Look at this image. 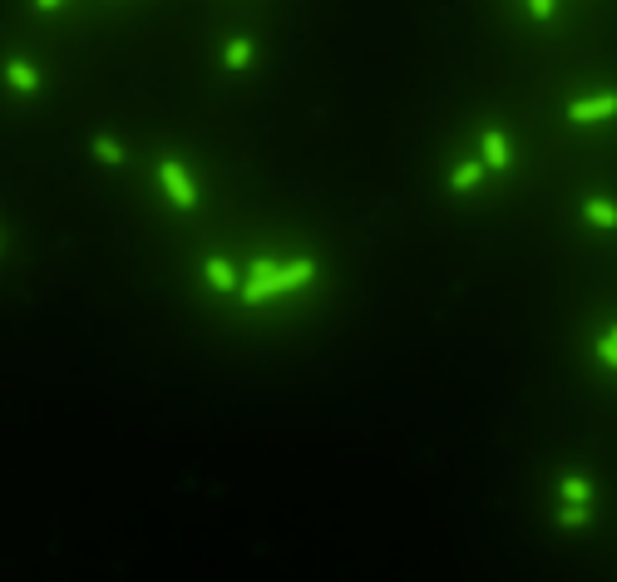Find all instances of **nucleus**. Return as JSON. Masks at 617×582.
Returning <instances> with one entry per match:
<instances>
[{
  "label": "nucleus",
  "mask_w": 617,
  "mask_h": 582,
  "mask_svg": "<svg viewBox=\"0 0 617 582\" xmlns=\"http://www.w3.org/2000/svg\"><path fill=\"white\" fill-rule=\"evenodd\" d=\"M603 341H608V346H612V351H617V326H608V336H603Z\"/></svg>",
  "instance_id": "nucleus-16"
},
{
  "label": "nucleus",
  "mask_w": 617,
  "mask_h": 582,
  "mask_svg": "<svg viewBox=\"0 0 617 582\" xmlns=\"http://www.w3.org/2000/svg\"><path fill=\"white\" fill-rule=\"evenodd\" d=\"M583 217H588L593 227H617V203H608V198H588Z\"/></svg>",
  "instance_id": "nucleus-7"
},
{
  "label": "nucleus",
  "mask_w": 617,
  "mask_h": 582,
  "mask_svg": "<svg viewBox=\"0 0 617 582\" xmlns=\"http://www.w3.org/2000/svg\"><path fill=\"white\" fill-rule=\"evenodd\" d=\"M484 163L494 168V173H499V168H509V143H504V134H499V129L484 134Z\"/></svg>",
  "instance_id": "nucleus-8"
},
{
  "label": "nucleus",
  "mask_w": 617,
  "mask_h": 582,
  "mask_svg": "<svg viewBox=\"0 0 617 582\" xmlns=\"http://www.w3.org/2000/svg\"><path fill=\"white\" fill-rule=\"evenodd\" d=\"M5 79L15 94H40V69L30 60H5Z\"/></svg>",
  "instance_id": "nucleus-4"
},
{
  "label": "nucleus",
  "mask_w": 617,
  "mask_h": 582,
  "mask_svg": "<svg viewBox=\"0 0 617 582\" xmlns=\"http://www.w3.org/2000/svg\"><path fill=\"white\" fill-rule=\"evenodd\" d=\"M583 523H588V509H573V503H563L558 528H583Z\"/></svg>",
  "instance_id": "nucleus-13"
},
{
  "label": "nucleus",
  "mask_w": 617,
  "mask_h": 582,
  "mask_svg": "<svg viewBox=\"0 0 617 582\" xmlns=\"http://www.w3.org/2000/svg\"><path fill=\"white\" fill-rule=\"evenodd\" d=\"M311 277H317V262H311V257H301V262H287V267H277V291L307 287Z\"/></svg>",
  "instance_id": "nucleus-5"
},
{
  "label": "nucleus",
  "mask_w": 617,
  "mask_h": 582,
  "mask_svg": "<svg viewBox=\"0 0 617 582\" xmlns=\"http://www.w3.org/2000/svg\"><path fill=\"white\" fill-rule=\"evenodd\" d=\"M529 15H533V20H548V15H553V5H548V0H533Z\"/></svg>",
  "instance_id": "nucleus-14"
},
{
  "label": "nucleus",
  "mask_w": 617,
  "mask_h": 582,
  "mask_svg": "<svg viewBox=\"0 0 617 582\" xmlns=\"http://www.w3.org/2000/svg\"><path fill=\"white\" fill-rule=\"evenodd\" d=\"M203 277L213 282L217 291H237V272H233V262H227V257H207Z\"/></svg>",
  "instance_id": "nucleus-6"
},
{
  "label": "nucleus",
  "mask_w": 617,
  "mask_h": 582,
  "mask_svg": "<svg viewBox=\"0 0 617 582\" xmlns=\"http://www.w3.org/2000/svg\"><path fill=\"white\" fill-rule=\"evenodd\" d=\"M159 183H163V193H169L178 208H198V183L188 178V168L178 163V158H163V163H159Z\"/></svg>",
  "instance_id": "nucleus-1"
},
{
  "label": "nucleus",
  "mask_w": 617,
  "mask_h": 582,
  "mask_svg": "<svg viewBox=\"0 0 617 582\" xmlns=\"http://www.w3.org/2000/svg\"><path fill=\"white\" fill-rule=\"evenodd\" d=\"M223 65H227V69H247V65H253V40H243V35H237V40H227Z\"/></svg>",
  "instance_id": "nucleus-9"
},
{
  "label": "nucleus",
  "mask_w": 617,
  "mask_h": 582,
  "mask_svg": "<svg viewBox=\"0 0 617 582\" xmlns=\"http://www.w3.org/2000/svg\"><path fill=\"white\" fill-rule=\"evenodd\" d=\"M598 356H603V361H608V365H617V351H612L608 341H598Z\"/></svg>",
  "instance_id": "nucleus-15"
},
{
  "label": "nucleus",
  "mask_w": 617,
  "mask_h": 582,
  "mask_svg": "<svg viewBox=\"0 0 617 582\" xmlns=\"http://www.w3.org/2000/svg\"><path fill=\"white\" fill-rule=\"evenodd\" d=\"M94 158H99V163H109V168H119V163H124V143H114L109 134H94Z\"/></svg>",
  "instance_id": "nucleus-12"
},
{
  "label": "nucleus",
  "mask_w": 617,
  "mask_h": 582,
  "mask_svg": "<svg viewBox=\"0 0 617 582\" xmlns=\"http://www.w3.org/2000/svg\"><path fill=\"white\" fill-rule=\"evenodd\" d=\"M237 296H243L247 306L272 301V296H277V262H272V257H257V262H253V272H247V287L237 291Z\"/></svg>",
  "instance_id": "nucleus-2"
},
{
  "label": "nucleus",
  "mask_w": 617,
  "mask_h": 582,
  "mask_svg": "<svg viewBox=\"0 0 617 582\" xmlns=\"http://www.w3.org/2000/svg\"><path fill=\"white\" fill-rule=\"evenodd\" d=\"M479 178H484V163H459L455 173H449V188H455V193H469Z\"/></svg>",
  "instance_id": "nucleus-11"
},
{
  "label": "nucleus",
  "mask_w": 617,
  "mask_h": 582,
  "mask_svg": "<svg viewBox=\"0 0 617 582\" xmlns=\"http://www.w3.org/2000/svg\"><path fill=\"white\" fill-rule=\"evenodd\" d=\"M588 499H593V484L578 479V474H568V479H563V503H573V509H588Z\"/></svg>",
  "instance_id": "nucleus-10"
},
{
  "label": "nucleus",
  "mask_w": 617,
  "mask_h": 582,
  "mask_svg": "<svg viewBox=\"0 0 617 582\" xmlns=\"http://www.w3.org/2000/svg\"><path fill=\"white\" fill-rule=\"evenodd\" d=\"M617 114V94H593V99H573L568 104V119L573 124H598V119H612Z\"/></svg>",
  "instance_id": "nucleus-3"
}]
</instances>
